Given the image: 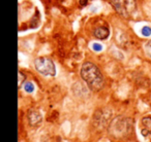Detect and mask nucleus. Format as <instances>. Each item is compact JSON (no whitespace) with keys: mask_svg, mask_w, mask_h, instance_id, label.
<instances>
[{"mask_svg":"<svg viewBox=\"0 0 151 142\" xmlns=\"http://www.w3.org/2000/svg\"><path fill=\"white\" fill-rule=\"evenodd\" d=\"M141 32H142V34L144 36H149L151 34V28L148 27V26H144L142 28V30H141Z\"/></svg>","mask_w":151,"mask_h":142,"instance_id":"obj_10","label":"nucleus"},{"mask_svg":"<svg viewBox=\"0 0 151 142\" xmlns=\"http://www.w3.org/2000/svg\"><path fill=\"white\" fill-rule=\"evenodd\" d=\"M140 130L141 134L144 137H148L151 135V115H146L141 119Z\"/></svg>","mask_w":151,"mask_h":142,"instance_id":"obj_6","label":"nucleus"},{"mask_svg":"<svg viewBox=\"0 0 151 142\" xmlns=\"http://www.w3.org/2000/svg\"><path fill=\"white\" fill-rule=\"evenodd\" d=\"M81 77L83 78L91 91L101 90L105 84V80L96 65L91 62H85L81 67Z\"/></svg>","mask_w":151,"mask_h":142,"instance_id":"obj_1","label":"nucleus"},{"mask_svg":"<svg viewBox=\"0 0 151 142\" xmlns=\"http://www.w3.org/2000/svg\"><path fill=\"white\" fill-rule=\"evenodd\" d=\"M88 3V0H80V5L81 6H85Z\"/></svg>","mask_w":151,"mask_h":142,"instance_id":"obj_13","label":"nucleus"},{"mask_svg":"<svg viewBox=\"0 0 151 142\" xmlns=\"http://www.w3.org/2000/svg\"><path fill=\"white\" fill-rule=\"evenodd\" d=\"M28 121L29 125L33 128H37L42 125V116L40 114V112L36 109H30L28 111Z\"/></svg>","mask_w":151,"mask_h":142,"instance_id":"obj_5","label":"nucleus"},{"mask_svg":"<svg viewBox=\"0 0 151 142\" xmlns=\"http://www.w3.org/2000/svg\"><path fill=\"white\" fill-rule=\"evenodd\" d=\"M92 48H93V50H94L95 52H99V50H103V46H101V44H99V43H93Z\"/></svg>","mask_w":151,"mask_h":142,"instance_id":"obj_12","label":"nucleus"},{"mask_svg":"<svg viewBox=\"0 0 151 142\" xmlns=\"http://www.w3.org/2000/svg\"><path fill=\"white\" fill-rule=\"evenodd\" d=\"M110 3L120 16L126 19L134 15L137 9L136 0H110Z\"/></svg>","mask_w":151,"mask_h":142,"instance_id":"obj_3","label":"nucleus"},{"mask_svg":"<svg viewBox=\"0 0 151 142\" xmlns=\"http://www.w3.org/2000/svg\"><path fill=\"white\" fill-rule=\"evenodd\" d=\"M93 35L99 39H106V38L109 37V28L106 27V26H101V27L95 28L94 31H93Z\"/></svg>","mask_w":151,"mask_h":142,"instance_id":"obj_7","label":"nucleus"},{"mask_svg":"<svg viewBox=\"0 0 151 142\" xmlns=\"http://www.w3.org/2000/svg\"><path fill=\"white\" fill-rule=\"evenodd\" d=\"M24 89H25V91L27 93H32L34 91V86L32 82H26L24 84Z\"/></svg>","mask_w":151,"mask_h":142,"instance_id":"obj_9","label":"nucleus"},{"mask_svg":"<svg viewBox=\"0 0 151 142\" xmlns=\"http://www.w3.org/2000/svg\"><path fill=\"white\" fill-rule=\"evenodd\" d=\"M144 52H145V55H146L149 59H151V40L147 41L146 43L144 44Z\"/></svg>","mask_w":151,"mask_h":142,"instance_id":"obj_8","label":"nucleus"},{"mask_svg":"<svg viewBox=\"0 0 151 142\" xmlns=\"http://www.w3.org/2000/svg\"><path fill=\"white\" fill-rule=\"evenodd\" d=\"M25 80H26V76L22 73L21 71H19V80H18V87L19 88H21L22 84H23V82H25Z\"/></svg>","mask_w":151,"mask_h":142,"instance_id":"obj_11","label":"nucleus"},{"mask_svg":"<svg viewBox=\"0 0 151 142\" xmlns=\"http://www.w3.org/2000/svg\"><path fill=\"white\" fill-rule=\"evenodd\" d=\"M34 66L38 73L45 76H54L56 74L55 64L50 58L40 57L34 61Z\"/></svg>","mask_w":151,"mask_h":142,"instance_id":"obj_4","label":"nucleus"},{"mask_svg":"<svg viewBox=\"0 0 151 142\" xmlns=\"http://www.w3.org/2000/svg\"><path fill=\"white\" fill-rule=\"evenodd\" d=\"M132 119L119 116L111 123V125L109 127V131L113 137L122 138L124 136H127L132 132Z\"/></svg>","mask_w":151,"mask_h":142,"instance_id":"obj_2","label":"nucleus"}]
</instances>
